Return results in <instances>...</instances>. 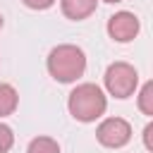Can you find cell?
Listing matches in <instances>:
<instances>
[{"mask_svg": "<svg viewBox=\"0 0 153 153\" xmlns=\"http://www.w3.org/2000/svg\"><path fill=\"white\" fill-rule=\"evenodd\" d=\"M12 143H14V134H12V129H10L7 124L0 122V153H7V151L12 148Z\"/></svg>", "mask_w": 153, "mask_h": 153, "instance_id": "30bf717a", "label": "cell"}, {"mask_svg": "<svg viewBox=\"0 0 153 153\" xmlns=\"http://www.w3.org/2000/svg\"><path fill=\"white\" fill-rule=\"evenodd\" d=\"M0 29H2V14H0Z\"/></svg>", "mask_w": 153, "mask_h": 153, "instance_id": "5bb4252c", "label": "cell"}, {"mask_svg": "<svg viewBox=\"0 0 153 153\" xmlns=\"http://www.w3.org/2000/svg\"><path fill=\"white\" fill-rule=\"evenodd\" d=\"M103 2H112L115 5V2H122V0H103Z\"/></svg>", "mask_w": 153, "mask_h": 153, "instance_id": "4fadbf2b", "label": "cell"}, {"mask_svg": "<svg viewBox=\"0 0 153 153\" xmlns=\"http://www.w3.org/2000/svg\"><path fill=\"white\" fill-rule=\"evenodd\" d=\"M151 134H153V124L148 122V124H146V129H143V143H146V148H148V151H153V141H151Z\"/></svg>", "mask_w": 153, "mask_h": 153, "instance_id": "7c38bea8", "label": "cell"}, {"mask_svg": "<svg viewBox=\"0 0 153 153\" xmlns=\"http://www.w3.org/2000/svg\"><path fill=\"white\" fill-rule=\"evenodd\" d=\"M67 108H69V115L74 120H79V122H96L98 117H103V112L108 108V98H105L100 86H96V84H79L69 93Z\"/></svg>", "mask_w": 153, "mask_h": 153, "instance_id": "7a4b0ae2", "label": "cell"}, {"mask_svg": "<svg viewBox=\"0 0 153 153\" xmlns=\"http://www.w3.org/2000/svg\"><path fill=\"white\" fill-rule=\"evenodd\" d=\"M103 81H105V88H108L110 96H115V98H129L136 91V86H139V72L129 62H112L105 69Z\"/></svg>", "mask_w": 153, "mask_h": 153, "instance_id": "3957f363", "label": "cell"}, {"mask_svg": "<svg viewBox=\"0 0 153 153\" xmlns=\"http://www.w3.org/2000/svg\"><path fill=\"white\" fill-rule=\"evenodd\" d=\"M96 5H98V0H60L62 14L67 19H74V22H81V19L91 17L96 12Z\"/></svg>", "mask_w": 153, "mask_h": 153, "instance_id": "8992f818", "label": "cell"}, {"mask_svg": "<svg viewBox=\"0 0 153 153\" xmlns=\"http://www.w3.org/2000/svg\"><path fill=\"white\" fill-rule=\"evenodd\" d=\"M26 153H60V143L50 136H36L29 141Z\"/></svg>", "mask_w": 153, "mask_h": 153, "instance_id": "ba28073f", "label": "cell"}, {"mask_svg": "<svg viewBox=\"0 0 153 153\" xmlns=\"http://www.w3.org/2000/svg\"><path fill=\"white\" fill-rule=\"evenodd\" d=\"M48 72L60 84H72L86 72V55L79 45L62 43L48 53Z\"/></svg>", "mask_w": 153, "mask_h": 153, "instance_id": "6da1fadb", "label": "cell"}, {"mask_svg": "<svg viewBox=\"0 0 153 153\" xmlns=\"http://www.w3.org/2000/svg\"><path fill=\"white\" fill-rule=\"evenodd\" d=\"M139 110L146 117L153 115V81H146L141 86V91H139Z\"/></svg>", "mask_w": 153, "mask_h": 153, "instance_id": "9c48e42d", "label": "cell"}, {"mask_svg": "<svg viewBox=\"0 0 153 153\" xmlns=\"http://www.w3.org/2000/svg\"><path fill=\"white\" fill-rule=\"evenodd\" d=\"M19 105V93L14 91L12 84H0V117H7L17 110Z\"/></svg>", "mask_w": 153, "mask_h": 153, "instance_id": "52a82bcc", "label": "cell"}, {"mask_svg": "<svg viewBox=\"0 0 153 153\" xmlns=\"http://www.w3.org/2000/svg\"><path fill=\"white\" fill-rule=\"evenodd\" d=\"M96 139L105 148H122L131 139V124L127 120H122V117H108V120H103L98 124Z\"/></svg>", "mask_w": 153, "mask_h": 153, "instance_id": "277c9868", "label": "cell"}, {"mask_svg": "<svg viewBox=\"0 0 153 153\" xmlns=\"http://www.w3.org/2000/svg\"><path fill=\"white\" fill-rule=\"evenodd\" d=\"M139 29H141L139 17H136L134 12H127V10L115 12V14L108 19V33H110V38L117 41V43H129V41H134V38L139 36Z\"/></svg>", "mask_w": 153, "mask_h": 153, "instance_id": "5b68a950", "label": "cell"}, {"mask_svg": "<svg viewBox=\"0 0 153 153\" xmlns=\"http://www.w3.org/2000/svg\"><path fill=\"white\" fill-rule=\"evenodd\" d=\"M29 10H48L55 5V0H22Z\"/></svg>", "mask_w": 153, "mask_h": 153, "instance_id": "8fae6325", "label": "cell"}]
</instances>
